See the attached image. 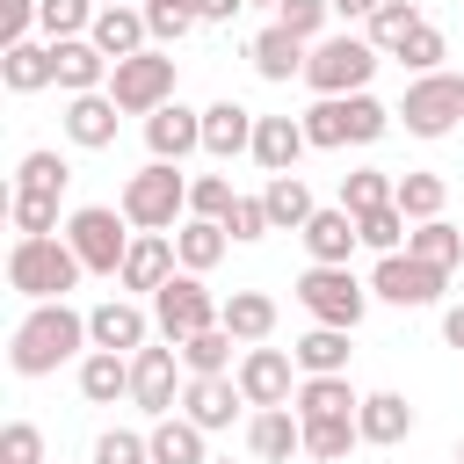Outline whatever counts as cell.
Segmentation results:
<instances>
[{
  "mask_svg": "<svg viewBox=\"0 0 464 464\" xmlns=\"http://www.w3.org/2000/svg\"><path fill=\"white\" fill-rule=\"evenodd\" d=\"M116 210L130 218V232H167V225H181V218H188V174H181V167H167V160H145V167L123 181Z\"/></svg>",
  "mask_w": 464,
  "mask_h": 464,
  "instance_id": "5",
  "label": "cell"
},
{
  "mask_svg": "<svg viewBox=\"0 0 464 464\" xmlns=\"http://www.w3.org/2000/svg\"><path fill=\"white\" fill-rule=\"evenodd\" d=\"M377 7H384V0H334V14H341V22H370Z\"/></svg>",
  "mask_w": 464,
  "mask_h": 464,
  "instance_id": "54",
  "label": "cell"
},
{
  "mask_svg": "<svg viewBox=\"0 0 464 464\" xmlns=\"http://www.w3.org/2000/svg\"><path fill=\"white\" fill-rule=\"evenodd\" d=\"M392 116H399L413 138H450V130L464 123V80H457V72H420Z\"/></svg>",
  "mask_w": 464,
  "mask_h": 464,
  "instance_id": "10",
  "label": "cell"
},
{
  "mask_svg": "<svg viewBox=\"0 0 464 464\" xmlns=\"http://www.w3.org/2000/svg\"><path fill=\"white\" fill-rule=\"evenodd\" d=\"M7 218H14V239H44V232H58V196L14 188V196H7Z\"/></svg>",
  "mask_w": 464,
  "mask_h": 464,
  "instance_id": "43",
  "label": "cell"
},
{
  "mask_svg": "<svg viewBox=\"0 0 464 464\" xmlns=\"http://www.w3.org/2000/svg\"><path fill=\"white\" fill-rule=\"evenodd\" d=\"M326 14H334V0H283V7H276V22H283L290 36H304V44L326 36Z\"/></svg>",
  "mask_w": 464,
  "mask_h": 464,
  "instance_id": "49",
  "label": "cell"
},
{
  "mask_svg": "<svg viewBox=\"0 0 464 464\" xmlns=\"http://www.w3.org/2000/svg\"><path fill=\"white\" fill-rule=\"evenodd\" d=\"M210 464H232V457H210Z\"/></svg>",
  "mask_w": 464,
  "mask_h": 464,
  "instance_id": "58",
  "label": "cell"
},
{
  "mask_svg": "<svg viewBox=\"0 0 464 464\" xmlns=\"http://www.w3.org/2000/svg\"><path fill=\"white\" fill-rule=\"evenodd\" d=\"M442 341H450V348H464V304H450V312H442Z\"/></svg>",
  "mask_w": 464,
  "mask_h": 464,
  "instance_id": "55",
  "label": "cell"
},
{
  "mask_svg": "<svg viewBox=\"0 0 464 464\" xmlns=\"http://www.w3.org/2000/svg\"><path fill=\"white\" fill-rule=\"evenodd\" d=\"M65 239H72V254H80V268L87 276H123V254H130V218L123 210H109V203H80L72 218H65Z\"/></svg>",
  "mask_w": 464,
  "mask_h": 464,
  "instance_id": "6",
  "label": "cell"
},
{
  "mask_svg": "<svg viewBox=\"0 0 464 464\" xmlns=\"http://www.w3.org/2000/svg\"><path fill=\"white\" fill-rule=\"evenodd\" d=\"M297 239H304V254H312V268H348V254L362 246V225H355V210H341V203H326V210H312V225H304Z\"/></svg>",
  "mask_w": 464,
  "mask_h": 464,
  "instance_id": "14",
  "label": "cell"
},
{
  "mask_svg": "<svg viewBox=\"0 0 464 464\" xmlns=\"http://www.w3.org/2000/svg\"><path fill=\"white\" fill-rule=\"evenodd\" d=\"M399 116L377 102V94H334V102H312L304 109V138L312 152H341V145H377Z\"/></svg>",
  "mask_w": 464,
  "mask_h": 464,
  "instance_id": "3",
  "label": "cell"
},
{
  "mask_svg": "<svg viewBox=\"0 0 464 464\" xmlns=\"http://www.w3.org/2000/svg\"><path fill=\"white\" fill-rule=\"evenodd\" d=\"M80 254L65 232H44V239H14L7 246V283L29 297V304H58L65 290H80Z\"/></svg>",
  "mask_w": 464,
  "mask_h": 464,
  "instance_id": "2",
  "label": "cell"
},
{
  "mask_svg": "<svg viewBox=\"0 0 464 464\" xmlns=\"http://www.w3.org/2000/svg\"><path fill=\"white\" fill-rule=\"evenodd\" d=\"M145 145H152V160L181 167L188 152H203V109H181V102L152 109V116H145Z\"/></svg>",
  "mask_w": 464,
  "mask_h": 464,
  "instance_id": "16",
  "label": "cell"
},
{
  "mask_svg": "<svg viewBox=\"0 0 464 464\" xmlns=\"http://www.w3.org/2000/svg\"><path fill=\"white\" fill-rule=\"evenodd\" d=\"M225 246H232V232L210 225V218H181V232H174V254H181L188 276H210V268L225 261Z\"/></svg>",
  "mask_w": 464,
  "mask_h": 464,
  "instance_id": "32",
  "label": "cell"
},
{
  "mask_svg": "<svg viewBox=\"0 0 464 464\" xmlns=\"http://www.w3.org/2000/svg\"><path fill=\"white\" fill-rule=\"evenodd\" d=\"M457 464H464V442H457Z\"/></svg>",
  "mask_w": 464,
  "mask_h": 464,
  "instance_id": "59",
  "label": "cell"
},
{
  "mask_svg": "<svg viewBox=\"0 0 464 464\" xmlns=\"http://www.w3.org/2000/svg\"><path fill=\"white\" fill-rule=\"evenodd\" d=\"M406 254H413V261H428V268H442V276H450V268H457V261H464V232H457V225H450V218H428V225H413V232H406Z\"/></svg>",
  "mask_w": 464,
  "mask_h": 464,
  "instance_id": "36",
  "label": "cell"
},
{
  "mask_svg": "<svg viewBox=\"0 0 464 464\" xmlns=\"http://www.w3.org/2000/svg\"><path fill=\"white\" fill-rule=\"evenodd\" d=\"M246 450H254L261 464H290V457L304 450V420H297V406H268V413H254V420H246Z\"/></svg>",
  "mask_w": 464,
  "mask_h": 464,
  "instance_id": "25",
  "label": "cell"
},
{
  "mask_svg": "<svg viewBox=\"0 0 464 464\" xmlns=\"http://www.w3.org/2000/svg\"><path fill=\"white\" fill-rule=\"evenodd\" d=\"M218 326H225L239 348H261V341L276 334V297H268V290H232L225 312H218Z\"/></svg>",
  "mask_w": 464,
  "mask_h": 464,
  "instance_id": "28",
  "label": "cell"
},
{
  "mask_svg": "<svg viewBox=\"0 0 464 464\" xmlns=\"http://www.w3.org/2000/svg\"><path fill=\"white\" fill-rule=\"evenodd\" d=\"M239 203V188H232V174H188V218H210V225H225V210Z\"/></svg>",
  "mask_w": 464,
  "mask_h": 464,
  "instance_id": "42",
  "label": "cell"
},
{
  "mask_svg": "<svg viewBox=\"0 0 464 464\" xmlns=\"http://www.w3.org/2000/svg\"><path fill=\"white\" fill-rule=\"evenodd\" d=\"M94 14H102V0H36V29H44L51 44L87 36V29H94Z\"/></svg>",
  "mask_w": 464,
  "mask_h": 464,
  "instance_id": "41",
  "label": "cell"
},
{
  "mask_svg": "<svg viewBox=\"0 0 464 464\" xmlns=\"http://www.w3.org/2000/svg\"><path fill=\"white\" fill-rule=\"evenodd\" d=\"M442 58H450V36H442L435 22H420V29L399 44V65H406L413 80H420V72H442Z\"/></svg>",
  "mask_w": 464,
  "mask_h": 464,
  "instance_id": "45",
  "label": "cell"
},
{
  "mask_svg": "<svg viewBox=\"0 0 464 464\" xmlns=\"http://www.w3.org/2000/svg\"><path fill=\"white\" fill-rule=\"evenodd\" d=\"M94 464H152V435H138V428H102V435H94Z\"/></svg>",
  "mask_w": 464,
  "mask_h": 464,
  "instance_id": "47",
  "label": "cell"
},
{
  "mask_svg": "<svg viewBox=\"0 0 464 464\" xmlns=\"http://www.w3.org/2000/svg\"><path fill=\"white\" fill-rule=\"evenodd\" d=\"M355 428H362V442H377V450L406 442V435H413V406H406V392H362Z\"/></svg>",
  "mask_w": 464,
  "mask_h": 464,
  "instance_id": "26",
  "label": "cell"
},
{
  "mask_svg": "<svg viewBox=\"0 0 464 464\" xmlns=\"http://www.w3.org/2000/svg\"><path fill=\"white\" fill-rule=\"evenodd\" d=\"M167 276H181V254H174V232H138L130 239V254H123V290H138V297H152Z\"/></svg>",
  "mask_w": 464,
  "mask_h": 464,
  "instance_id": "17",
  "label": "cell"
},
{
  "mask_svg": "<svg viewBox=\"0 0 464 464\" xmlns=\"http://www.w3.org/2000/svg\"><path fill=\"white\" fill-rule=\"evenodd\" d=\"M420 22H428V14H420V0H384V7L370 14V44H377L384 58H399V44H406Z\"/></svg>",
  "mask_w": 464,
  "mask_h": 464,
  "instance_id": "38",
  "label": "cell"
},
{
  "mask_svg": "<svg viewBox=\"0 0 464 464\" xmlns=\"http://www.w3.org/2000/svg\"><path fill=\"white\" fill-rule=\"evenodd\" d=\"M392 188H399V174H384V167H355V174H341V210L370 218V210L392 203Z\"/></svg>",
  "mask_w": 464,
  "mask_h": 464,
  "instance_id": "40",
  "label": "cell"
},
{
  "mask_svg": "<svg viewBox=\"0 0 464 464\" xmlns=\"http://www.w3.org/2000/svg\"><path fill=\"white\" fill-rule=\"evenodd\" d=\"M246 58H254V72L261 80H304V58H312V44L304 36H290L283 22H268V29H254V44H246Z\"/></svg>",
  "mask_w": 464,
  "mask_h": 464,
  "instance_id": "21",
  "label": "cell"
},
{
  "mask_svg": "<svg viewBox=\"0 0 464 464\" xmlns=\"http://www.w3.org/2000/svg\"><path fill=\"white\" fill-rule=\"evenodd\" d=\"M145 29H152V44H181L196 29V7L188 0H145Z\"/></svg>",
  "mask_w": 464,
  "mask_h": 464,
  "instance_id": "48",
  "label": "cell"
},
{
  "mask_svg": "<svg viewBox=\"0 0 464 464\" xmlns=\"http://www.w3.org/2000/svg\"><path fill=\"white\" fill-rule=\"evenodd\" d=\"M355 225H362V246H370V254H406V232H413V225L399 218V203H384V210H370V218H355Z\"/></svg>",
  "mask_w": 464,
  "mask_h": 464,
  "instance_id": "46",
  "label": "cell"
},
{
  "mask_svg": "<svg viewBox=\"0 0 464 464\" xmlns=\"http://www.w3.org/2000/svg\"><path fill=\"white\" fill-rule=\"evenodd\" d=\"M232 377H239V392H246V406H254V413L290 406V399H297V384H304L297 355H283V348H268V341H261V348H246Z\"/></svg>",
  "mask_w": 464,
  "mask_h": 464,
  "instance_id": "11",
  "label": "cell"
},
{
  "mask_svg": "<svg viewBox=\"0 0 464 464\" xmlns=\"http://www.w3.org/2000/svg\"><path fill=\"white\" fill-rule=\"evenodd\" d=\"M218 312H225V304H218V297L203 290V276H188V268L152 290V326H160L167 348H181V341H196L203 326H218Z\"/></svg>",
  "mask_w": 464,
  "mask_h": 464,
  "instance_id": "8",
  "label": "cell"
},
{
  "mask_svg": "<svg viewBox=\"0 0 464 464\" xmlns=\"http://www.w3.org/2000/svg\"><path fill=\"white\" fill-rule=\"evenodd\" d=\"M377 58H384V51H377L370 36H355V29L319 36V44H312V58H304V87H312L319 102H334V94H370Z\"/></svg>",
  "mask_w": 464,
  "mask_h": 464,
  "instance_id": "4",
  "label": "cell"
},
{
  "mask_svg": "<svg viewBox=\"0 0 464 464\" xmlns=\"http://www.w3.org/2000/svg\"><path fill=\"white\" fill-rule=\"evenodd\" d=\"M87 44L109 58V65H123V58H138V51H152V29H145V7H102L94 14V29H87Z\"/></svg>",
  "mask_w": 464,
  "mask_h": 464,
  "instance_id": "20",
  "label": "cell"
},
{
  "mask_svg": "<svg viewBox=\"0 0 464 464\" xmlns=\"http://www.w3.org/2000/svg\"><path fill=\"white\" fill-rule=\"evenodd\" d=\"M254 123H261V116H254L246 102H232V94L210 102V109H203V152H210V160H239V152H254Z\"/></svg>",
  "mask_w": 464,
  "mask_h": 464,
  "instance_id": "23",
  "label": "cell"
},
{
  "mask_svg": "<svg viewBox=\"0 0 464 464\" xmlns=\"http://www.w3.org/2000/svg\"><path fill=\"white\" fill-rule=\"evenodd\" d=\"M29 29H36V0H0V51L29 44Z\"/></svg>",
  "mask_w": 464,
  "mask_h": 464,
  "instance_id": "52",
  "label": "cell"
},
{
  "mask_svg": "<svg viewBox=\"0 0 464 464\" xmlns=\"http://www.w3.org/2000/svg\"><path fill=\"white\" fill-rule=\"evenodd\" d=\"M65 181H72V167H65V152H51V145L22 152V167H14V188H29V196H65Z\"/></svg>",
  "mask_w": 464,
  "mask_h": 464,
  "instance_id": "39",
  "label": "cell"
},
{
  "mask_svg": "<svg viewBox=\"0 0 464 464\" xmlns=\"http://www.w3.org/2000/svg\"><path fill=\"white\" fill-rule=\"evenodd\" d=\"M152 464H210V435L188 413H167L152 420Z\"/></svg>",
  "mask_w": 464,
  "mask_h": 464,
  "instance_id": "31",
  "label": "cell"
},
{
  "mask_svg": "<svg viewBox=\"0 0 464 464\" xmlns=\"http://www.w3.org/2000/svg\"><path fill=\"white\" fill-rule=\"evenodd\" d=\"M442 283H450V276L428 268V261H413V254H377V268H370V297H384V304H399V312L435 304Z\"/></svg>",
  "mask_w": 464,
  "mask_h": 464,
  "instance_id": "12",
  "label": "cell"
},
{
  "mask_svg": "<svg viewBox=\"0 0 464 464\" xmlns=\"http://www.w3.org/2000/svg\"><path fill=\"white\" fill-rule=\"evenodd\" d=\"M80 399H87V406H116V399H130V355L87 348V355H80Z\"/></svg>",
  "mask_w": 464,
  "mask_h": 464,
  "instance_id": "29",
  "label": "cell"
},
{
  "mask_svg": "<svg viewBox=\"0 0 464 464\" xmlns=\"http://www.w3.org/2000/svg\"><path fill=\"white\" fill-rule=\"evenodd\" d=\"M246 7H283V0H246Z\"/></svg>",
  "mask_w": 464,
  "mask_h": 464,
  "instance_id": "56",
  "label": "cell"
},
{
  "mask_svg": "<svg viewBox=\"0 0 464 464\" xmlns=\"http://www.w3.org/2000/svg\"><path fill=\"white\" fill-rule=\"evenodd\" d=\"M355 442H362L355 420H304V457H319V464H341Z\"/></svg>",
  "mask_w": 464,
  "mask_h": 464,
  "instance_id": "44",
  "label": "cell"
},
{
  "mask_svg": "<svg viewBox=\"0 0 464 464\" xmlns=\"http://www.w3.org/2000/svg\"><path fill=\"white\" fill-rule=\"evenodd\" d=\"M181 370L188 377H232L239 362H232V334L225 326H203L196 341H181Z\"/></svg>",
  "mask_w": 464,
  "mask_h": 464,
  "instance_id": "37",
  "label": "cell"
},
{
  "mask_svg": "<svg viewBox=\"0 0 464 464\" xmlns=\"http://www.w3.org/2000/svg\"><path fill=\"white\" fill-rule=\"evenodd\" d=\"M290 355L304 377H348V334L341 326H312L304 341H290Z\"/></svg>",
  "mask_w": 464,
  "mask_h": 464,
  "instance_id": "34",
  "label": "cell"
},
{
  "mask_svg": "<svg viewBox=\"0 0 464 464\" xmlns=\"http://www.w3.org/2000/svg\"><path fill=\"white\" fill-rule=\"evenodd\" d=\"M87 334H94V348H109V355H138V348L152 341V312L130 304V297H109V304L87 312Z\"/></svg>",
  "mask_w": 464,
  "mask_h": 464,
  "instance_id": "15",
  "label": "cell"
},
{
  "mask_svg": "<svg viewBox=\"0 0 464 464\" xmlns=\"http://www.w3.org/2000/svg\"><path fill=\"white\" fill-rule=\"evenodd\" d=\"M225 232H232L239 246H246V239H261V232H276V225H268V203H261V196H239V203L225 210Z\"/></svg>",
  "mask_w": 464,
  "mask_h": 464,
  "instance_id": "51",
  "label": "cell"
},
{
  "mask_svg": "<svg viewBox=\"0 0 464 464\" xmlns=\"http://www.w3.org/2000/svg\"><path fill=\"white\" fill-rule=\"evenodd\" d=\"M102 7H130V0H102Z\"/></svg>",
  "mask_w": 464,
  "mask_h": 464,
  "instance_id": "57",
  "label": "cell"
},
{
  "mask_svg": "<svg viewBox=\"0 0 464 464\" xmlns=\"http://www.w3.org/2000/svg\"><path fill=\"white\" fill-rule=\"evenodd\" d=\"M392 203H399V218H406V225H428V218H442L450 188H442V174L406 167V174H399V188H392Z\"/></svg>",
  "mask_w": 464,
  "mask_h": 464,
  "instance_id": "35",
  "label": "cell"
},
{
  "mask_svg": "<svg viewBox=\"0 0 464 464\" xmlns=\"http://www.w3.org/2000/svg\"><path fill=\"white\" fill-rule=\"evenodd\" d=\"M304 152H312L304 116H261V123H254V167H261V174H297Z\"/></svg>",
  "mask_w": 464,
  "mask_h": 464,
  "instance_id": "18",
  "label": "cell"
},
{
  "mask_svg": "<svg viewBox=\"0 0 464 464\" xmlns=\"http://www.w3.org/2000/svg\"><path fill=\"white\" fill-rule=\"evenodd\" d=\"M290 290H297V304L312 312V326H341V334H355L362 312H370V283H355L348 268H304Z\"/></svg>",
  "mask_w": 464,
  "mask_h": 464,
  "instance_id": "7",
  "label": "cell"
},
{
  "mask_svg": "<svg viewBox=\"0 0 464 464\" xmlns=\"http://www.w3.org/2000/svg\"><path fill=\"white\" fill-rule=\"evenodd\" d=\"M261 203H268V225H276V232H304V225H312V210H319V203H312V188H304L297 174H268Z\"/></svg>",
  "mask_w": 464,
  "mask_h": 464,
  "instance_id": "33",
  "label": "cell"
},
{
  "mask_svg": "<svg viewBox=\"0 0 464 464\" xmlns=\"http://www.w3.org/2000/svg\"><path fill=\"white\" fill-rule=\"evenodd\" d=\"M181 384H188L181 348H138V355H130V406H138V413L167 420L174 399H181Z\"/></svg>",
  "mask_w": 464,
  "mask_h": 464,
  "instance_id": "13",
  "label": "cell"
},
{
  "mask_svg": "<svg viewBox=\"0 0 464 464\" xmlns=\"http://www.w3.org/2000/svg\"><path fill=\"white\" fill-rule=\"evenodd\" d=\"M290 406H297V420H355L362 392H355L348 377H304Z\"/></svg>",
  "mask_w": 464,
  "mask_h": 464,
  "instance_id": "30",
  "label": "cell"
},
{
  "mask_svg": "<svg viewBox=\"0 0 464 464\" xmlns=\"http://www.w3.org/2000/svg\"><path fill=\"white\" fill-rule=\"evenodd\" d=\"M51 58H58V94H65V102H72V94H102V87H109V72H116V65H109L87 36L51 44Z\"/></svg>",
  "mask_w": 464,
  "mask_h": 464,
  "instance_id": "24",
  "label": "cell"
},
{
  "mask_svg": "<svg viewBox=\"0 0 464 464\" xmlns=\"http://www.w3.org/2000/svg\"><path fill=\"white\" fill-rule=\"evenodd\" d=\"M116 123H123V109L109 102V87L65 102V138H72L80 152H109V145H116Z\"/></svg>",
  "mask_w": 464,
  "mask_h": 464,
  "instance_id": "22",
  "label": "cell"
},
{
  "mask_svg": "<svg viewBox=\"0 0 464 464\" xmlns=\"http://www.w3.org/2000/svg\"><path fill=\"white\" fill-rule=\"evenodd\" d=\"M246 406V392H239V377H188L181 384V413L203 428V435H218V428H232V413Z\"/></svg>",
  "mask_w": 464,
  "mask_h": 464,
  "instance_id": "19",
  "label": "cell"
},
{
  "mask_svg": "<svg viewBox=\"0 0 464 464\" xmlns=\"http://www.w3.org/2000/svg\"><path fill=\"white\" fill-rule=\"evenodd\" d=\"M0 464H44V428L36 420H7L0 428Z\"/></svg>",
  "mask_w": 464,
  "mask_h": 464,
  "instance_id": "50",
  "label": "cell"
},
{
  "mask_svg": "<svg viewBox=\"0 0 464 464\" xmlns=\"http://www.w3.org/2000/svg\"><path fill=\"white\" fill-rule=\"evenodd\" d=\"M188 7H196V22H232L246 0H188Z\"/></svg>",
  "mask_w": 464,
  "mask_h": 464,
  "instance_id": "53",
  "label": "cell"
},
{
  "mask_svg": "<svg viewBox=\"0 0 464 464\" xmlns=\"http://www.w3.org/2000/svg\"><path fill=\"white\" fill-rule=\"evenodd\" d=\"M174 58L152 44V51H138V58H123L116 72H109V102L123 109V116H152V109H167L174 102Z\"/></svg>",
  "mask_w": 464,
  "mask_h": 464,
  "instance_id": "9",
  "label": "cell"
},
{
  "mask_svg": "<svg viewBox=\"0 0 464 464\" xmlns=\"http://www.w3.org/2000/svg\"><path fill=\"white\" fill-rule=\"evenodd\" d=\"M87 348H94L87 312H72L65 297H58V304H29L22 326L7 334V362H14V377H51L58 362H72V355H87Z\"/></svg>",
  "mask_w": 464,
  "mask_h": 464,
  "instance_id": "1",
  "label": "cell"
},
{
  "mask_svg": "<svg viewBox=\"0 0 464 464\" xmlns=\"http://www.w3.org/2000/svg\"><path fill=\"white\" fill-rule=\"evenodd\" d=\"M0 80H7V94H44V87H58V58H51V44H7L0 51Z\"/></svg>",
  "mask_w": 464,
  "mask_h": 464,
  "instance_id": "27",
  "label": "cell"
}]
</instances>
